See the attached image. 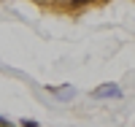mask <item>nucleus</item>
<instances>
[{
	"mask_svg": "<svg viewBox=\"0 0 135 127\" xmlns=\"http://www.w3.org/2000/svg\"><path fill=\"white\" fill-rule=\"evenodd\" d=\"M92 95H95V97H119V95H122V89H119V87H114V84H105V87L95 89Z\"/></svg>",
	"mask_w": 135,
	"mask_h": 127,
	"instance_id": "1",
	"label": "nucleus"
},
{
	"mask_svg": "<svg viewBox=\"0 0 135 127\" xmlns=\"http://www.w3.org/2000/svg\"><path fill=\"white\" fill-rule=\"evenodd\" d=\"M25 127H38V124L35 122H25Z\"/></svg>",
	"mask_w": 135,
	"mask_h": 127,
	"instance_id": "2",
	"label": "nucleus"
}]
</instances>
